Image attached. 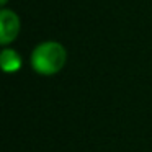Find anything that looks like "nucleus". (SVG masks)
<instances>
[{
    "mask_svg": "<svg viewBox=\"0 0 152 152\" xmlns=\"http://www.w3.org/2000/svg\"><path fill=\"white\" fill-rule=\"evenodd\" d=\"M67 51L57 41H44L31 53V67L41 75H54L66 66Z\"/></svg>",
    "mask_w": 152,
    "mask_h": 152,
    "instance_id": "1",
    "label": "nucleus"
},
{
    "mask_svg": "<svg viewBox=\"0 0 152 152\" xmlns=\"http://www.w3.org/2000/svg\"><path fill=\"white\" fill-rule=\"evenodd\" d=\"M20 33V18L13 10L2 8L0 10V43L7 46L13 43Z\"/></svg>",
    "mask_w": 152,
    "mask_h": 152,
    "instance_id": "2",
    "label": "nucleus"
},
{
    "mask_svg": "<svg viewBox=\"0 0 152 152\" xmlns=\"http://www.w3.org/2000/svg\"><path fill=\"white\" fill-rule=\"evenodd\" d=\"M0 62H2V69L7 74H13L21 69V56L15 49L5 48L0 54Z\"/></svg>",
    "mask_w": 152,
    "mask_h": 152,
    "instance_id": "3",
    "label": "nucleus"
},
{
    "mask_svg": "<svg viewBox=\"0 0 152 152\" xmlns=\"http://www.w3.org/2000/svg\"><path fill=\"white\" fill-rule=\"evenodd\" d=\"M7 4H8V0H0V5H2V7H5Z\"/></svg>",
    "mask_w": 152,
    "mask_h": 152,
    "instance_id": "4",
    "label": "nucleus"
}]
</instances>
